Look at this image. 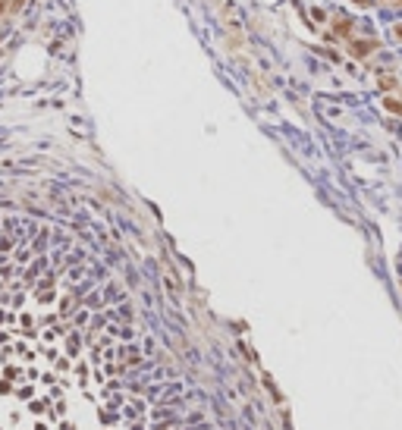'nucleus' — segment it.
Instances as JSON below:
<instances>
[{
  "label": "nucleus",
  "mask_w": 402,
  "mask_h": 430,
  "mask_svg": "<svg viewBox=\"0 0 402 430\" xmlns=\"http://www.w3.org/2000/svg\"><path fill=\"white\" fill-rule=\"evenodd\" d=\"M374 44L371 41H355V57H361V53H371Z\"/></svg>",
  "instance_id": "nucleus-1"
}]
</instances>
